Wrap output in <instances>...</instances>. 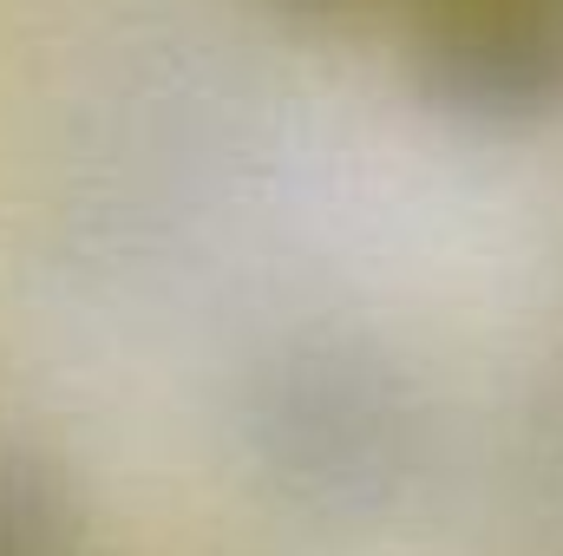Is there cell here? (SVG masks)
I'll return each instance as SVG.
<instances>
[{
    "instance_id": "1",
    "label": "cell",
    "mask_w": 563,
    "mask_h": 556,
    "mask_svg": "<svg viewBox=\"0 0 563 556\" xmlns=\"http://www.w3.org/2000/svg\"><path fill=\"white\" fill-rule=\"evenodd\" d=\"M243 438L263 485L308 518H380L432 445L420 380L354 334H301L250 374Z\"/></svg>"
},
{
    "instance_id": "2",
    "label": "cell",
    "mask_w": 563,
    "mask_h": 556,
    "mask_svg": "<svg viewBox=\"0 0 563 556\" xmlns=\"http://www.w3.org/2000/svg\"><path fill=\"white\" fill-rule=\"evenodd\" d=\"M400 59L426 105L465 132L563 119V0H394Z\"/></svg>"
},
{
    "instance_id": "3",
    "label": "cell",
    "mask_w": 563,
    "mask_h": 556,
    "mask_svg": "<svg viewBox=\"0 0 563 556\" xmlns=\"http://www.w3.org/2000/svg\"><path fill=\"white\" fill-rule=\"evenodd\" d=\"M0 556H99V524L73 471L20 438H0Z\"/></svg>"
},
{
    "instance_id": "4",
    "label": "cell",
    "mask_w": 563,
    "mask_h": 556,
    "mask_svg": "<svg viewBox=\"0 0 563 556\" xmlns=\"http://www.w3.org/2000/svg\"><path fill=\"white\" fill-rule=\"evenodd\" d=\"M263 7L295 26H354L367 13H394V0H263Z\"/></svg>"
}]
</instances>
